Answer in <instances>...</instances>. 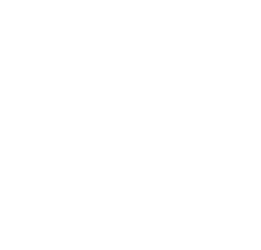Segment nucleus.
Here are the masks:
<instances>
[]
</instances>
